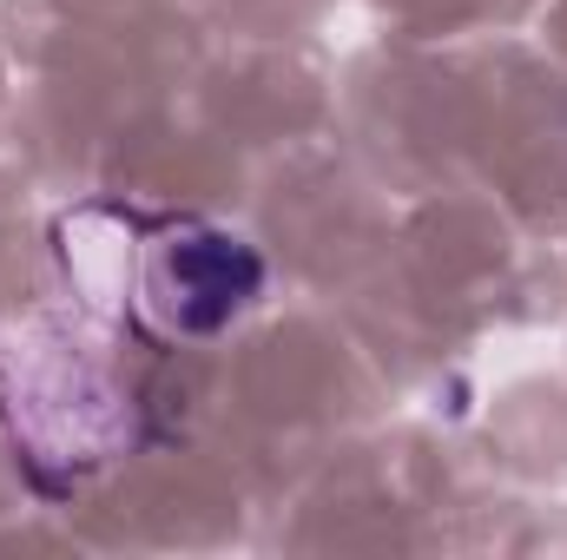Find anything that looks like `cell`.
<instances>
[{
  "label": "cell",
  "mask_w": 567,
  "mask_h": 560,
  "mask_svg": "<svg viewBox=\"0 0 567 560\" xmlns=\"http://www.w3.org/2000/svg\"><path fill=\"white\" fill-rule=\"evenodd\" d=\"M172 283H178V297H172L178 317L192 330H212L258 290V258L238 238H192L172 251Z\"/></svg>",
  "instance_id": "cell-1"
}]
</instances>
